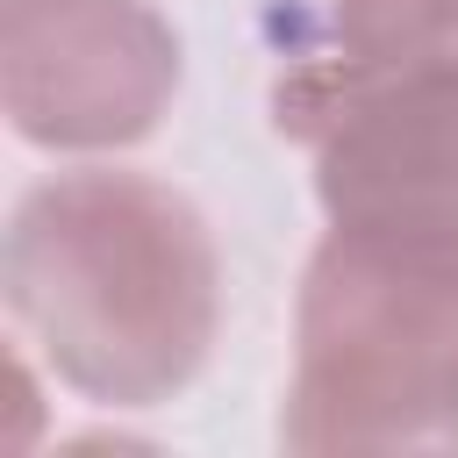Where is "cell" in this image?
I'll list each match as a JSON object with an SVG mask.
<instances>
[{"label":"cell","instance_id":"2","mask_svg":"<svg viewBox=\"0 0 458 458\" xmlns=\"http://www.w3.org/2000/svg\"><path fill=\"white\" fill-rule=\"evenodd\" d=\"M293 451H458V243L336 229L293 315Z\"/></svg>","mask_w":458,"mask_h":458},{"label":"cell","instance_id":"1","mask_svg":"<svg viewBox=\"0 0 458 458\" xmlns=\"http://www.w3.org/2000/svg\"><path fill=\"white\" fill-rule=\"evenodd\" d=\"M0 286L43 365L107 408H157L215 351L222 258L200 208L150 172H57L14 200Z\"/></svg>","mask_w":458,"mask_h":458},{"label":"cell","instance_id":"3","mask_svg":"<svg viewBox=\"0 0 458 458\" xmlns=\"http://www.w3.org/2000/svg\"><path fill=\"white\" fill-rule=\"evenodd\" d=\"M272 114L315 150V193L336 229L458 243V50L408 64L301 57Z\"/></svg>","mask_w":458,"mask_h":458},{"label":"cell","instance_id":"5","mask_svg":"<svg viewBox=\"0 0 458 458\" xmlns=\"http://www.w3.org/2000/svg\"><path fill=\"white\" fill-rule=\"evenodd\" d=\"M458 50V0H329L336 64H408Z\"/></svg>","mask_w":458,"mask_h":458},{"label":"cell","instance_id":"4","mask_svg":"<svg viewBox=\"0 0 458 458\" xmlns=\"http://www.w3.org/2000/svg\"><path fill=\"white\" fill-rule=\"evenodd\" d=\"M179 93V36L150 0H0V100L21 143L122 150Z\"/></svg>","mask_w":458,"mask_h":458}]
</instances>
